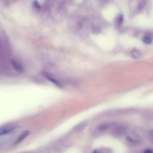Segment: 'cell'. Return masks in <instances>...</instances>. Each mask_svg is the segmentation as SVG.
I'll return each mask as SVG.
<instances>
[{
  "mask_svg": "<svg viewBox=\"0 0 153 153\" xmlns=\"http://www.w3.org/2000/svg\"><path fill=\"white\" fill-rule=\"evenodd\" d=\"M110 133L114 137H121L127 132V128L123 124H112L110 128Z\"/></svg>",
  "mask_w": 153,
  "mask_h": 153,
  "instance_id": "1",
  "label": "cell"
},
{
  "mask_svg": "<svg viewBox=\"0 0 153 153\" xmlns=\"http://www.w3.org/2000/svg\"><path fill=\"white\" fill-rule=\"evenodd\" d=\"M17 126L15 124H6L0 128V136H5L10 134L11 132L15 130L17 128Z\"/></svg>",
  "mask_w": 153,
  "mask_h": 153,
  "instance_id": "2",
  "label": "cell"
},
{
  "mask_svg": "<svg viewBox=\"0 0 153 153\" xmlns=\"http://www.w3.org/2000/svg\"><path fill=\"white\" fill-rule=\"evenodd\" d=\"M111 126H112V124L109 123H105L101 124L95 129L93 134L95 136L100 135L102 133L106 132V130H108V129H109L111 127Z\"/></svg>",
  "mask_w": 153,
  "mask_h": 153,
  "instance_id": "3",
  "label": "cell"
},
{
  "mask_svg": "<svg viewBox=\"0 0 153 153\" xmlns=\"http://www.w3.org/2000/svg\"><path fill=\"white\" fill-rule=\"evenodd\" d=\"M126 140L129 144H132L133 145H139L142 142L141 138L135 134L127 136L126 137Z\"/></svg>",
  "mask_w": 153,
  "mask_h": 153,
  "instance_id": "4",
  "label": "cell"
},
{
  "mask_svg": "<svg viewBox=\"0 0 153 153\" xmlns=\"http://www.w3.org/2000/svg\"><path fill=\"white\" fill-rule=\"evenodd\" d=\"M89 122L87 121H82L79 124H78L77 126L74 128V131L75 132H80L82 131L83 130H85L87 126H88Z\"/></svg>",
  "mask_w": 153,
  "mask_h": 153,
  "instance_id": "5",
  "label": "cell"
},
{
  "mask_svg": "<svg viewBox=\"0 0 153 153\" xmlns=\"http://www.w3.org/2000/svg\"><path fill=\"white\" fill-rule=\"evenodd\" d=\"M43 75L45 77H46L49 81H50L51 82H53L54 85H55L56 86H57L59 87L62 88V85L61 84V82L59 81H58L57 80H56L55 78H54L53 77H51L50 74L46 73H43Z\"/></svg>",
  "mask_w": 153,
  "mask_h": 153,
  "instance_id": "6",
  "label": "cell"
},
{
  "mask_svg": "<svg viewBox=\"0 0 153 153\" xmlns=\"http://www.w3.org/2000/svg\"><path fill=\"white\" fill-rule=\"evenodd\" d=\"M11 63L16 71H18V72L22 73L23 71V66L21 65V64L18 62V61H16L15 60H12L11 61Z\"/></svg>",
  "mask_w": 153,
  "mask_h": 153,
  "instance_id": "7",
  "label": "cell"
},
{
  "mask_svg": "<svg viewBox=\"0 0 153 153\" xmlns=\"http://www.w3.org/2000/svg\"><path fill=\"white\" fill-rule=\"evenodd\" d=\"M30 134V131L28 130H26V131H25L23 133H22L18 138H17V140L16 141H15V144H18L20 142H21L22 141H23Z\"/></svg>",
  "mask_w": 153,
  "mask_h": 153,
  "instance_id": "8",
  "label": "cell"
},
{
  "mask_svg": "<svg viewBox=\"0 0 153 153\" xmlns=\"http://www.w3.org/2000/svg\"><path fill=\"white\" fill-rule=\"evenodd\" d=\"M141 52L137 49H133L130 51V56L132 57V58L135 59L141 58Z\"/></svg>",
  "mask_w": 153,
  "mask_h": 153,
  "instance_id": "9",
  "label": "cell"
},
{
  "mask_svg": "<svg viewBox=\"0 0 153 153\" xmlns=\"http://www.w3.org/2000/svg\"><path fill=\"white\" fill-rule=\"evenodd\" d=\"M143 41L145 44H151L152 41V37L150 35H146L143 38Z\"/></svg>",
  "mask_w": 153,
  "mask_h": 153,
  "instance_id": "10",
  "label": "cell"
},
{
  "mask_svg": "<svg viewBox=\"0 0 153 153\" xmlns=\"http://www.w3.org/2000/svg\"><path fill=\"white\" fill-rule=\"evenodd\" d=\"M146 2H147L146 0H139L137 7V10L139 11L141 10L146 4Z\"/></svg>",
  "mask_w": 153,
  "mask_h": 153,
  "instance_id": "11",
  "label": "cell"
},
{
  "mask_svg": "<svg viewBox=\"0 0 153 153\" xmlns=\"http://www.w3.org/2000/svg\"><path fill=\"white\" fill-rule=\"evenodd\" d=\"M111 151L108 148H101L94 150L93 152H99V153H108L110 152Z\"/></svg>",
  "mask_w": 153,
  "mask_h": 153,
  "instance_id": "12",
  "label": "cell"
},
{
  "mask_svg": "<svg viewBox=\"0 0 153 153\" xmlns=\"http://www.w3.org/2000/svg\"><path fill=\"white\" fill-rule=\"evenodd\" d=\"M123 19V16L121 15H118V16L116 18V20H115V22H116V23L117 25H121V24L122 23Z\"/></svg>",
  "mask_w": 153,
  "mask_h": 153,
  "instance_id": "13",
  "label": "cell"
},
{
  "mask_svg": "<svg viewBox=\"0 0 153 153\" xmlns=\"http://www.w3.org/2000/svg\"><path fill=\"white\" fill-rule=\"evenodd\" d=\"M148 136L150 139V141L153 144V130H151L148 132Z\"/></svg>",
  "mask_w": 153,
  "mask_h": 153,
  "instance_id": "14",
  "label": "cell"
},
{
  "mask_svg": "<svg viewBox=\"0 0 153 153\" xmlns=\"http://www.w3.org/2000/svg\"><path fill=\"white\" fill-rule=\"evenodd\" d=\"M34 6H35L37 8H40L41 6H40V5L38 4V3L37 1H35L34 3Z\"/></svg>",
  "mask_w": 153,
  "mask_h": 153,
  "instance_id": "15",
  "label": "cell"
},
{
  "mask_svg": "<svg viewBox=\"0 0 153 153\" xmlns=\"http://www.w3.org/2000/svg\"><path fill=\"white\" fill-rule=\"evenodd\" d=\"M145 152H150V153H152L153 152V150H151V149H147V150H145L144 151Z\"/></svg>",
  "mask_w": 153,
  "mask_h": 153,
  "instance_id": "16",
  "label": "cell"
},
{
  "mask_svg": "<svg viewBox=\"0 0 153 153\" xmlns=\"http://www.w3.org/2000/svg\"><path fill=\"white\" fill-rule=\"evenodd\" d=\"M0 148H1V145H0Z\"/></svg>",
  "mask_w": 153,
  "mask_h": 153,
  "instance_id": "17",
  "label": "cell"
}]
</instances>
